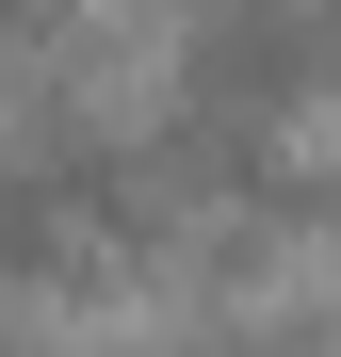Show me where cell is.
<instances>
[{
	"label": "cell",
	"instance_id": "obj_1",
	"mask_svg": "<svg viewBox=\"0 0 341 357\" xmlns=\"http://www.w3.org/2000/svg\"><path fill=\"white\" fill-rule=\"evenodd\" d=\"M146 357H293V341H276V325H162Z\"/></svg>",
	"mask_w": 341,
	"mask_h": 357
}]
</instances>
